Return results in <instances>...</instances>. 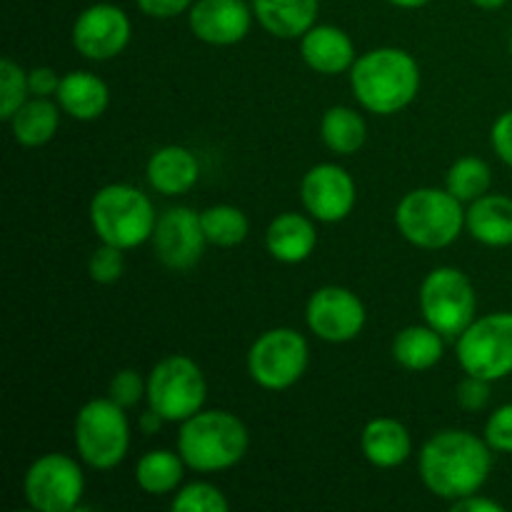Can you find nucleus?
<instances>
[{"label": "nucleus", "instance_id": "13", "mask_svg": "<svg viewBox=\"0 0 512 512\" xmlns=\"http://www.w3.org/2000/svg\"><path fill=\"white\" fill-rule=\"evenodd\" d=\"M150 243L163 268L173 273H188L203 260L205 245H208L200 213H195L188 205L168 208L163 215H158Z\"/></svg>", "mask_w": 512, "mask_h": 512}, {"label": "nucleus", "instance_id": "9", "mask_svg": "<svg viewBox=\"0 0 512 512\" xmlns=\"http://www.w3.org/2000/svg\"><path fill=\"white\" fill-rule=\"evenodd\" d=\"M310 348L295 328H270L248 350V375L258 388L283 393L305 375Z\"/></svg>", "mask_w": 512, "mask_h": 512}, {"label": "nucleus", "instance_id": "27", "mask_svg": "<svg viewBox=\"0 0 512 512\" xmlns=\"http://www.w3.org/2000/svg\"><path fill=\"white\" fill-rule=\"evenodd\" d=\"M320 138L335 155H355L368 140V123L348 105H333L320 118Z\"/></svg>", "mask_w": 512, "mask_h": 512}, {"label": "nucleus", "instance_id": "34", "mask_svg": "<svg viewBox=\"0 0 512 512\" xmlns=\"http://www.w3.org/2000/svg\"><path fill=\"white\" fill-rule=\"evenodd\" d=\"M483 438L493 448V453L512 455V403L500 405L490 413Z\"/></svg>", "mask_w": 512, "mask_h": 512}, {"label": "nucleus", "instance_id": "26", "mask_svg": "<svg viewBox=\"0 0 512 512\" xmlns=\"http://www.w3.org/2000/svg\"><path fill=\"white\" fill-rule=\"evenodd\" d=\"M185 470L188 465L178 450H150L135 465V483L143 493L160 498L175 493L183 485Z\"/></svg>", "mask_w": 512, "mask_h": 512}, {"label": "nucleus", "instance_id": "14", "mask_svg": "<svg viewBox=\"0 0 512 512\" xmlns=\"http://www.w3.org/2000/svg\"><path fill=\"white\" fill-rule=\"evenodd\" d=\"M133 35L128 13L113 3H95L75 18L70 40L83 58L105 63L125 53Z\"/></svg>", "mask_w": 512, "mask_h": 512}, {"label": "nucleus", "instance_id": "33", "mask_svg": "<svg viewBox=\"0 0 512 512\" xmlns=\"http://www.w3.org/2000/svg\"><path fill=\"white\" fill-rule=\"evenodd\" d=\"M148 395V378L133 368H123L110 378L108 385V398L115 400L120 408L130 410Z\"/></svg>", "mask_w": 512, "mask_h": 512}, {"label": "nucleus", "instance_id": "21", "mask_svg": "<svg viewBox=\"0 0 512 512\" xmlns=\"http://www.w3.org/2000/svg\"><path fill=\"white\" fill-rule=\"evenodd\" d=\"M55 100H58L65 115L90 123V120H98L108 110L110 88L100 75L90 73V70H70L60 80Z\"/></svg>", "mask_w": 512, "mask_h": 512}, {"label": "nucleus", "instance_id": "4", "mask_svg": "<svg viewBox=\"0 0 512 512\" xmlns=\"http://www.w3.org/2000/svg\"><path fill=\"white\" fill-rule=\"evenodd\" d=\"M88 213L100 243L120 250H133L148 243L158 223L153 200L130 183L103 185L90 200Z\"/></svg>", "mask_w": 512, "mask_h": 512}, {"label": "nucleus", "instance_id": "15", "mask_svg": "<svg viewBox=\"0 0 512 512\" xmlns=\"http://www.w3.org/2000/svg\"><path fill=\"white\" fill-rule=\"evenodd\" d=\"M300 200L305 213L320 223H340L348 218L358 200L355 180L343 165L318 163L300 180Z\"/></svg>", "mask_w": 512, "mask_h": 512}, {"label": "nucleus", "instance_id": "39", "mask_svg": "<svg viewBox=\"0 0 512 512\" xmlns=\"http://www.w3.org/2000/svg\"><path fill=\"white\" fill-rule=\"evenodd\" d=\"M503 503L498 500H490L485 495L473 493V495H465V498L455 500L453 503V512H503Z\"/></svg>", "mask_w": 512, "mask_h": 512}, {"label": "nucleus", "instance_id": "1", "mask_svg": "<svg viewBox=\"0 0 512 512\" xmlns=\"http://www.w3.org/2000/svg\"><path fill=\"white\" fill-rule=\"evenodd\" d=\"M420 480L435 495L455 503L483 490L493 470V448L470 430L448 428L425 440L418 460Z\"/></svg>", "mask_w": 512, "mask_h": 512}, {"label": "nucleus", "instance_id": "32", "mask_svg": "<svg viewBox=\"0 0 512 512\" xmlns=\"http://www.w3.org/2000/svg\"><path fill=\"white\" fill-rule=\"evenodd\" d=\"M125 273V250L115 248V245L100 243L93 250L88 260V275L90 280L100 285H113L123 278Z\"/></svg>", "mask_w": 512, "mask_h": 512}, {"label": "nucleus", "instance_id": "18", "mask_svg": "<svg viewBox=\"0 0 512 512\" xmlns=\"http://www.w3.org/2000/svg\"><path fill=\"white\" fill-rule=\"evenodd\" d=\"M145 178L150 188L160 195H185L198 185L200 180V163L193 150L183 145H163L150 155L145 165Z\"/></svg>", "mask_w": 512, "mask_h": 512}, {"label": "nucleus", "instance_id": "20", "mask_svg": "<svg viewBox=\"0 0 512 512\" xmlns=\"http://www.w3.org/2000/svg\"><path fill=\"white\" fill-rule=\"evenodd\" d=\"M360 450L365 460L380 470H390L403 465L413 453L410 430L395 418H373L365 423L360 433Z\"/></svg>", "mask_w": 512, "mask_h": 512}, {"label": "nucleus", "instance_id": "38", "mask_svg": "<svg viewBox=\"0 0 512 512\" xmlns=\"http://www.w3.org/2000/svg\"><path fill=\"white\" fill-rule=\"evenodd\" d=\"M138 8L143 10L148 18H160V20H168V18H178L180 13L193 8L195 0H135Z\"/></svg>", "mask_w": 512, "mask_h": 512}, {"label": "nucleus", "instance_id": "37", "mask_svg": "<svg viewBox=\"0 0 512 512\" xmlns=\"http://www.w3.org/2000/svg\"><path fill=\"white\" fill-rule=\"evenodd\" d=\"M60 80L63 78L50 65H38V68L28 70L30 95H35V98H53V95H58Z\"/></svg>", "mask_w": 512, "mask_h": 512}, {"label": "nucleus", "instance_id": "42", "mask_svg": "<svg viewBox=\"0 0 512 512\" xmlns=\"http://www.w3.org/2000/svg\"><path fill=\"white\" fill-rule=\"evenodd\" d=\"M505 3H508V0H473V5H478V8L483 10H498L503 8Z\"/></svg>", "mask_w": 512, "mask_h": 512}, {"label": "nucleus", "instance_id": "36", "mask_svg": "<svg viewBox=\"0 0 512 512\" xmlns=\"http://www.w3.org/2000/svg\"><path fill=\"white\" fill-rule=\"evenodd\" d=\"M490 145H493L495 155L503 160L508 168H512V110H505L490 130Z\"/></svg>", "mask_w": 512, "mask_h": 512}, {"label": "nucleus", "instance_id": "11", "mask_svg": "<svg viewBox=\"0 0 512 512\" xmlns=\"http://www.w3.org/2000/svg\"><path fill=\"white\" fill-rule=\"evenodd\" d=\"M25 503L38 512H73L85 495V475L75 458L63 453L40 455L23 478Z\"/></svg>", "mask_w": 512, "mask_h": 512}, {"label": "nucleus", "instance_id": "30", "mask_svg": "<svg viewBox=\"0 0 512 512\" xmlns=\"http://www.w3.org/2000/svg\"><path fill=\"white\" fill-rule=\"evenodd\" d=\"M170 508L175 512H228L230 500L218 485L195 480L175 490Z\"/></svg>", "mask_w": 512, "mask_h": 512}, {"label": "nucleus", "instance_id": "16", "mask_svg": "<svg viewBox=\"0 0 512 512\" xmlns=\"http://www.w3.org/2000/svg\"><path fill=\"white\" fill-rule=\"evenodd\" d=\"M253 8L245 0H195L188 10L190 33L208 45H238L253 25Z\"/></svg>", "mask_w": 512, "mask_h": 512}, {"label": "nucleus", "instance_id": "29", "mask_svg": "<svg viewBox=\"0 0 512 512\" xmlns=\"http://www.w3.org/2000/svg\"><path fill=\"white\" fill-rule=\"evenodd\" d=\"M490 185H493V170L483 158H475V155L455 160L445 175V188L460 203H473V200L483 198L485 193H490Z\"/></svg>", "mask_w": 512, "mask_h": 512}, {"label": "nucleus", "instance_id": "17", "mask_svg": "<svg viewBox=\"0 0 512 512\" xmlns=\"http://www.w3.org/2000/svg\"><path fill=\"white\" fill-rule=\"evenodd\" d=\"M300 55L305 65L320 75L348 73L358 60L353 40L343 28L318 23L300 38Z\"/></svg>", "mask_w": 512, "mask_h": 512}, {"label": "nucleus", "instance_id": "31", "mask_svg": "<svg viewBox=\"0 0 512 512\" xmlns=\"http://www.w3.org/2000/svg\"><path fill=\"white\" fill-rule=\"evenodd\" d=\"M30 98L28 70L13 58L0 60V118L10 120L15 110Z\"/></svg>", "mask_w": 512, "mask_h": 512}, {"label": "nucleus", "instance_id": "10", "mask_svg": "<svg viewBox=\"0 0 512 512\" xmlns=\"http://www.w3.org/2000/svg\"><path fill=\"white\" fill-rule=\"evenodd\" d=\"M463 373L503 380L512 375V313H488L475 318L455 343Z\"/></svg>", "mask_w": 512, "mask_h": 512}, {"label": "nucleus", "instance_id": "35", "mask_svg": "<svg viewBox=\"0 0 512 512\" xmlns=\"http://www.w3.org/2000/svg\"><path fill=\"white\" fill-rule=\"evenodd\" d=\"M490 395H493L490 393V380L478 378V375L465 373V378L455 388V400L468 413H480V410L488 408Z\"/></svg>", "mask_w": 512, "mask_h": 512}, {"label": "nucleus", "instance_id": "23", "mask_svg": "<svg viewBox=\"0 0 512 512\" xmlns=\"http://www.w3.org/2000/svg\"><path fill=\"white\" fill-rule=\"evenodd\" d=\"M320 0H253V13L273 38H303L318 20Z\"/></svg>", "mask_w": 512, "mask_h": 512}, {"label": "nucleus", "instance_id": "24", "mask_svg": "<svg viewBox=\"0 0 512 512\" xmlns=\"http://www.w3.org/2000/svg\"><path fill=\"white\" fill-rule=\"evenodd\" d=\"M60 110L63 108L58 105V100L30 95L8 120L15 143H20L23 148H40V145L50 143L60 128Z\"/></svg>", "mask_w": 512, "mask_h": 512}, {"label": "nucleus", "instance_id": "7", "mask_svg": "<svg viewBox=\"0 0 512 512\" xmlns=\"http://www.w3.org/2000/svg\"><path fill=\"white\" fill-rule=\"evenodd\" d=\"M148 408L165 423H185L205 408L208 380L203 368L188 355H168L148 373Z\"/></svg>", "mask_w": 512, "mask_h": 512}, {"label": "nucleus", "instance_id": "12", "mask_svg": "<svg viewBox=\"0 0 512 512\" xmlns=\"http://www.w3.org/2000/svg\"><path fill=\"white\" fill-rule=\"evenodd\" d=\"M305 323L315 338L325 343H350L363 333L368 323L365 303L343 285H325L310 295L305 305Z\"/></svg>", "mask_w": 512, "mask_h": 512}, {"label": "nucleus", "instance_id": "2", "mask_svg": "<svg viewBox=\"0 0 512 512\" xmlns=\"http://www.w3.org/2000/svg\"><path fill=\"white\" fill-rule=\"evenodd\" d=\"M350 88L368 113L395 115L420 93V65L403 48H373L350 68Z\"/></svg>", "mask_w": 512, "mask_h": 512}, {"label": "nucleus", "instance_id": "3", "mask_svg": "<svg viewBox=\"0 0 512 512\" xmlns=\"http://www.w3.org/2000/svg\"><path fill=\"white\" fill-rule=\"evenodd\" d=\"M248 425L230 410H200L180 423L178 453L188 470L195 473H223L235 468L248 455Z\"/></svg>", "mask_w": 512, "mask_h": 512}, {"label": "nucleus", "instance_id": "40", "mask_svg": "<svg viewBox=\"0 0 512 512\" xmlns=\"http://www.w3.org/2000/svg\"><path fill=\"white\" fill-rule=\"evenodd\" d=\"M163 423H165V420L160 418V415L155 413L153 408H148L143 415H140V430H143L145 435H155Z\"/></svg>", "mask_w": 512, "mask_h": 512}, {"label": "nucleus", "instance_id": "43", "mask_svg": "<svg viewBox=\"0 0 512 512\" xmlns=\"http://www.w3.org/2000/svg\"><path fill=\"white\" fill-rule=\"evenodd\" d=\"M510 58H512V35H510Z\"/></svg>", "mask_w": 512, "mask_h": 512}, {"label": "nucleus", "instance_id": "41", "mask_svg": "<svg viewBox=\"0 0 512 512\" xmlns=\"http://www.w3.org/2000/svg\"><path fill=\"white\" fill-rule=\"evenodd\" d=\"M388 3L398 5V8H408V10H413V8H423V5H428L430 0H388Z\"/></svg>", "mask_w": 512, "mask_h": 512}, {"label": "nucleus", "instance_id": "22", "mask_svg": "<svg viewBox=\"0 0 512 512\" xmlns=\"http://www.w3.org/2000/svg\"><path fill=\"white\" fill-rule=\"evenodd\" d=\"M465 228L473 240L488 248L512 245V198L500 193H485L465 210Z\"/></svg>", "mask_w": 512, "mask_h": 512}, {"label": "nucleus", "instance_id": "6", "mask_svg": "<svg viewBox=\"0 0 512 512\" xmlns=\"http://www.w3.org/2000/svg\"><path fill=\"white\" fill-rule=\"evenodd\" d=\"M73 440L83 465L100 473L118 468L130 450V423L125 408L110 398L88 400L75 415Z\"/></svg>", "mask_w": 512, "mask_h": 512}, {"label": "nucleus", "instance_id": "8", "mask_svg": "<svg viewBox=\"0 0 512 512\" xmlns=\"http://www.w3.org/2000/svg\"><path fill=\"white\" fill-rule=\"evenodd\" d=\"M420 313L430 328L443 338H460L465 328L478 318V295L468 275L453 265L433 268L420 283Z\"/></svg>", "mask_w": 512, "mask_h": 512}, {"label": "nucleus", "instance_id": "25", "mask_svg": "<svg viewBox=\"0 0 512 512\" xmlns=\"http://www.w3.org/2000/svg\"><path fill=\"white\" fill-rule=\"evenodd\" d=\"M393 360L410 373H425L435 368L445 355V338L435 328L425 325H408L393 340Z\"/></svg>", "mask_w": 512, "mask_h": 512}, {"label": "nucleus", "instance_id": "28", "mask_svg": "<svg viewBox=\"0 0 512 512\" xmlns=\"http://www.w3.org/2000/svg\"><path fill=\"white\" fill-rule=\"evenodd\" d=\"M200 223H203L208 245H215V248H235V245L245 243L250 233V220L245 210L230 203L205 208L200 213Z\"/></svg>", "mask_w": 512, "mask_h": 512}, {"label": "nucleus", "instance_id": "19", "mask_svg": "<svg viewBox=\"0 0 512 512\" xmlns=\"http://www.w3.org/2000/svg\"><path fill=\"white\" fill-rule=\"evenodd\" d=\"M265 248L283 265L305 263L318 248V230L308 215L280 213L265 230Z\"/></svg>", "mask_w": 512, "mask_h": 512}, {"label": "nucleus", "instance_id": "5", "mask_svg": "<svg viewBox=\"0 0 512 512\" xmlns=\"http://www.w3.org/2000/svg\"><path fill=\"white\" fill-rule=\"evenodd\" d=\"M395 228L415 248L443 250L463 233V203L448 188H415L395 208Z\"/></svg>", "mask_w": 512, "mask_h": 512}]
</instances>
